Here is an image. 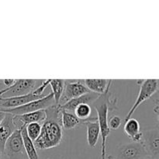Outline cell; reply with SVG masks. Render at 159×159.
<instances>
[{
  "instance_id": "cell-1",
  "label": "cell",
  "mask_w": 159,
  "mask_h": 159,
  "mask_svg": "<svg viewBox=\"0 0 159 159\" xmlns=\"http://www.w3.org/2000/svg\"><path fill=\"white\" fill-rule=\"evenodd\" d=\"M46 119L41 125L40 136L34 141L37 149L46 150L53 148L61 142L63 139V129L61 124V112L57 105L45 110Z\"/></svg>"
},
{
  "instance_id": "cell-2",
  "label": "cell",
  "mask_w": 159,
  "mask_h": 159,
  "mask_svg": "<svg viewBox=\"0 0 159 159\" xmlns=\"http://www.w3.org/2000/svg\"><path fill=\"white\" fill-rule=\"evenodd\" d=\"M108 93L103 95L104 99L99 101L97 105L94 106L97 113V121L99 123L100 128V135L102 137V145H101V155L102 159H106L107 155V141L110 135V130L108 126V114L110 107L107 100H108Z\"/></svg>"
},
{
  "instance_id": "cell-3",
  "label": "cell",
  "mask_w": 159,
  "mask_h": 159,
  "mask_svg": "<svg viewBox=\"0 0 159 159\" xmlns=\"http://www.w3.org/2000/svg\"><path fill=\"white\" fill-rule=\"evenodd\" d=\"M55 105L54 96L51 92H50L47 96L37 100L33 101L27 104L16 107L13 109H0V112L6 113H11L12 115H23L26 113H33L41 110H46L52 106Z\"/></svg>"
},
{
  "instance_id": "cell-4",
  "label": "cell",
  "mask_w": 159,
  "mask_h": 159,
  "mask_svg": "<svg viewBox=\"0 0 159 159\" xmlns=\"http://www.w3.org/2000/svg\"><path fill=\"white\" fill-rule=\"evenodd\" d=\"M158 79H145L142 80L140 87V91L138 93V98L132 106L130 110L127 113L124 120L127 121L130 118H131L132 115L134 113L137 109L138 108L141 104H142L144 101L150 99L154 94L158 92Z\"/></svg>"
},
{
  "instance_id": "cell-5",
  "label": "cell",
  "mask_w": 159,
  "mask_h": 159,
  "mask_svg": "<svg viewBox=\"0 0 159 159\" xmlns=\"http://www.w3.org/2000/svg\"><path fill=\"white\" fill-rule=\"evenodd\" d=\"M2 153L6 155L9 159L24 158L26 155L23 148L20 129L16 130L13 134L8 138L5 144Z\"/></svg>"
},
{
  "instance_id": "cell-6",
  "label": "cell",
  "mask_w": 159,
  "mask_h": 159,
  "mask_svg": "<svg viewBox=\"0 0 159 159\" xmlns=\"http://www.w3.org/2000/svg\"><path fill=\"white\" fill-rule=\"evenodd\" d=\"M89 93L85 87L83 81H69L65 80V87L62 93L59 103L57 106H62L73 99L79 97L82 95Z\"/></svg>"
},
{
  "instance_id": "cell-7",
  "label": "cell",
  "mask_w": 159,
  "mask_h": 159,
  "mask_svg": "<svg viewBox=\"0 0 159 159\" xmlns=\"http://www.w3.org/2000/svg\"><path fill=\"white\" fill-rule=\"evenodd\" d=\"M37 82L38 80L34 79H16L14 85L9 87V90L1 97H16L29 94L39 86L37 85Z\"/></svg>"
},
{
  "instance_id": "cell-8",
  "label": "cell",
  "mask_w": 159,
  "mask_h": 159,
  "mask_svg": "<svg viewBox=\"0 0 159 159\" xmlns=\"http://www.w3.org/2000/svg\"><path fill=\"white\" fill-rule=\"evenodd\" d=\"M148 157L141 142H132L120 146L118 150V159H142Z\"/></svg>"
},
{
  "instance_id": "cell-9",
  "label": "cell",
  "mask_w": 159,
  "mask_h": 159,
  "mask_svg": "<svg viewBox=\"0 0 159 159\" xmlns=\"http://www.w3.org/2000/svg\"><path fill=\"white\" fill-rule=\"evenodd\" d=\"M158 127L152 130H148L145 134L143 133L141 143L144 145L148 157H151L152 159H158Z\"/></svg>"
},
{
  "instance_id": "cell-10",
  "label": "cell",
  "mask_w": 159,
  "mask_h": 159,
  "mask_svg": "<svg viewBox=\"0 0 159 159\" xmlns=\"http://www.w3.org/2000/svg\"><path fill=\"white\" fill-rule=\"evenodd\" d=\"M45 119H46L45 110H41L23 115H13L12 120L16 128L20 130L23 127H26V125L32 123H39L42 124Z\"/></svg>"
},
{
  "instance_id": "cell-11",
  "label": "cell",
  "mask_w": 159,
  "mask_h": 159,
  "mask_svg": "<svg viewBox=\"0 0 159 159\" xmlns=\"http://www.w3.org/2000/svg\"><path fill=\"white\" fill-rule=\"evenodd\" d=\"M5 113L6 116L0 124V152L1 153L3 152L5 144L8 138L13 134L16 130H17L12 120L13 115L11 113Z\"/></svg>"
},
{
  "instance_id": "cell-12",
  "label": "cell",
  "mask_w": 159,
  "mask_h": 159,
  "mask_svg": "<svg viewBox=\"0 0 159 159\" xmlns=\"http://www.w3.org/2000/svg\"><path fill=\"white\" fill-rule=\"evenodd\" d=\"M99 97H100V95L89 92V93H85V94L82 95L79 97L68 101V102H66L64 105L58 106V107L62 110H65V111L71 113V112H74L75 107L80 105V104H89V105H90V104H93V102H96Z\"/></svg>"
},
{
  "instance_id": "cell-13",
  "label": "cell",
  "mask_w": 159,
  "mask_h": 159,
  "mask_svg": "<svg viewBox=\"0 0 159 159\" xmlns=\"http://www.w3.org/2000/svg\"><path fill=\"white\" fill-rule=\"evenodd\" d=\"M112 81V79H85L83 82L89 91L102 96L108 93Z\"/></svg>"
},
{
  "instance_id": "cell-14",
  "label": "cell",
  "mask_w": 159,
  "mask_h": 159,
  "mask_svg": "<svg viewBox=\"0 0 159 159\" xmlns=\"http://www.w3.org/2000/svg\"><path fill=\"white\" fill-rule=\"evenodd\" d=\"M87 130V141L91 148H95L99 141L100 136V128L97 118H92L84 121Z\"/></svg>"
},
{
  "instance_id": "cell-15",
  "label": "cell",
  "mask_w": 159,
  "mask_h": 159,
  "mask_svg": "<svg viewBox=\"0 0 159 159\" xmlns=\"http://www.w3.org/2000/svg\"><path fill=\"white\" fill-rule=\"evenodd\" d=\"M124 130V133L130 140L133 141V142H141L143 138V132L141 131L140 124L136 119L130 118L127 121H125Z\"/></svg>"
},
{
  "instance_id": "cell-16",
  "label": "cell",
  "mask_w": 159,
  "mask_h": 159,
  "mask_svg": "<svg viewBox=\"0 0 159 159\" xmlns=\"http://www.w3.org/2000/svg\"><path fill=\"white\" fill-rule=\"evenodd\" d=\"M61 112V124L62 129L69 130L76 128L81 124H84L83 121L78 119L74 113L67 112L62 110L59 107Z\"/></svg>"
},
{
  "instance_id": "cell-17",
  "label": "cell",
  "mask_w": 159,
  "mask_h": 159,
  "mask_svg": "<svg viewBox=\"0 0 159 159\" xmlns=\"http://www.w3.org/2000/svg\"><path fill=\"white\" fill-rule=\"evenodd\" d=\"M20 133H21L22 139H23V148H24L25 152H26V157L28 159H38V154H37V148H35L34 141L30 140L26 134V127H23L20 128Z\"/></svg>"
},
{
  "instance_id": "cell-18",
  "label": "cell",
  "mask_w": 159,
  "mask_h": 159,
  "mask_svg": "<svg viewBox=\"0 0 159 159\" xmlns=\"http://www.w3.org/2000/svg\"><path fill=\"white\" fill-rule=\"evenodd\" d=\"M65 83V80L64 79H49V85L52 90L51 93L54 96L55 105H58L59 100L63 93Z\"/></svg>"
},
{
  "instance_id": "cell-19",
  "label": "cell",
  "mask_w": 159,
  "mask_h": 159,
  "mask_svg": "<svg viewBox=\"0 0 159 159\" xmlns=\"http://www.w3.org/2000/svg\"><path fill=\"white\" fill-rule=\"evenodd\" d=\"M92 113V108L89 104H80L74 110V115L79 120L85 121L89 119Z\"/></svg>"
},
{
  "instance_id": "cell-20",
  "label": "cell",
  "mask_w": 159,
  "mask_h": 159,
  "mask_svg": "<svg viewBox=\"0 0 159 159\" xmlns=\"http://www.w3.org/2000/svg\"><path fill=\"white\" fill-rule=\"evenodd\" d=\"M42 124L39 123H32L26 126V134L32 141H35L40 136Z\"/></svg>"
},
{
  "instance_id": "cell-21",
  "label": "cell",
  "mask_w": 159,
  "mask_h": 159,
  "mask_svg": "<svg viewBox=\"0 0 159 159\" xmlns=\"http://www.w3.org/2000/svg\"><path fill=\"white\" fill-rule=\"evenodd\" d=\"M122 124V119L118 116H113L108 121V126L110 130H116L120 127Z\"/></svg>"
},
{
  "instance_id": "cell-22",
  "label": "cell",
  "mask_w": 159,
  "mask_h": 159,
  "mask_svg": "<svg viewBox=\"0 0 159 159\" xmlns=\"http://www.w3.org/2000/svg\"><path fill=\"white\" fill-rule=\"evenodd\" d=\"M2 82H3L6 88H9V87L12 86L14 85L16 79H4V80H2Z\"/></svg>"
},
{
  "instance_id": "cell-23",
  "label": "cell",
  "mask_w": 159,
  "mask_h": 159,
  "mask_svg": "<svg viewBox=\"0 0 159 159\" xmlns=\"http://www.w3.org/2000/svg\"><path fill=\"white\" fill-rule=\"evenodd\" d=\"M9 88H5V89H3L0 90V97H1V96H2V95L4 94V93H6V92H7L8 90H9Z\"/></svg>"
},
{
  "instance_id": "cell-24",
  "label": "cell",
  "mask_w": 159,
  "mask_h": 159,
  "mask_svg": "<svg viewBox=\"0 0 159 159\" xmlns=\"http://www.w3.org/2000/svg\"><path fill=\"white\" fill-rule=\"evenodd\" d=\"M5 116H6V113H3V112H0V124H1L2 121L3 120V119H4Z\"/></svg>"
},
{
  "instance_id": "cell-25",
  "label": "cell",
  "mask_w": 159,
  "mask_h": 159,
  "mask_svg": "<svg viewBox=\"0 0 159 159\" xmlns=\"http://www.w3.org/2000/svg\"><path fill=\"white\" fill-rule=\"evenodd\" d=\"M106 159H113V157H112L111 155H109V156L107 157V158H106Z\"/></svg>"
},
{
  "instance_id": "cell-26",
  "label": "cell",
  "mask_w": 159,
  "mask_h": 159,
  "mask_svg": "<svg viewBox=\"0 0 159 159\" xmlns=\"http://www.w3.org/2000/svg\"><path fill=\"white\" fill-rule=\"evenodd\" d=\"M1 157H2V153L0 152V159H1Z\"/></svg>"
}]
</instances>
